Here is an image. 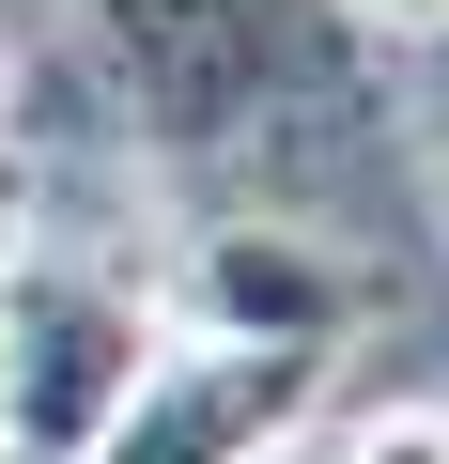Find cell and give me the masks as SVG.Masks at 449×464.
I'll return each instance as SVG.
<instances>
[{
	"mask_svg": "<svg viewBox=\"0 0 449 464\" xmlns=\"http://www.w3.org/2000/svg\"><path fill=\"white\" fill-rule=\"evenodd\" d=\"M0 93H16V63H0Z\"/></svg>",
	"mask_w": 449,
	"mask_h": 464,
	"instance_id": "ba28073f",
	"label": "cell"
},
{
	"mask_svg": "<svg viewBox=\"0 0 449 464\" xmlns=\"http://www.w3.org/2000/svg\"><path fill=\"white\" fill-rule=\"evenodd\" d=\"M32 264V186H16V155H0V279Z\"/></svg>",
	"mask_w": 449,
	"mask_h": 464,
	"instance_id": "5b68a950",
	"label": "cell"
},
{
	"mask_svg": "<svg viewBox=\"0 0 449 464\" xmlns=\"http://www.w3.org/2000/svg\"><path fill=\"white\" fill-rule=\"evenodd\" d=\"M341 464H449V402H372L341 433Z\"/></svg>",
	"mask_w": 449,
	"mask_h": 464,
	"instance_id": "277c9868",
	"label": "cell"
},
{
	"mask_svg": "<svg viewBox=\"0 0 449 464\" xmlns=\"http://www.w3.org/2000/svg\"><path fill=\"white\" fill-rule=\"evenodd\" d=\"M326 387H341L326 341H171L78 464H279L326 418Z\"/></svg>",
	"mask_w": 449,
	"mask_h": 464,
	"instance_id": "6da1fadb",
	"label": "cell"
},
{
	"mask_svg": "<svg viewBox=\"0 0 449 464\" xmlns=\"http://www.w3.org/2000/svg\"><path fill=\"white\" fill-rule=\"evenodd\" d=\"M0 341H16V449L32 464H78L124 418V387L155 372L140 279H47V264H16L0 279Z\"/></svg>",
	"mask_w": 449,
	"mask_h": 464,
	"instance_id": "7a4b0ae2",
	"label": "cell"
},
{
	"mask_svg": "<svg viewBox=\"0 0 449 464\" xmlns=\"http://www.w3.org/2000/svg\"><path fill=\"white\" fill-rule=\"evenodd\" d=\"M140 310H155L171 341H326V356H341L356 264L326 248V232H279V217H201Z\"/></svg>",
	"mask_w": 449,
	"mask_h": 464,
	"instance_id": "3957f363",
	"label": "cell"
},
{
	"mask_svg": "<svg viewBox=\"0 0 449 464\" xmlns=\"http://www.w3.org/2000/svg\"><path fill=\"white\" fill-rule=\"evenodd\" d=\"M0 449H16V341H0Z\"/></svg>",
	"mask_w": 449,
	"mask_h": 464,
	"instance_id": "52a82bcc",
	"label": "cell"
},
{
	"mask_svg": "<svg viewBox=\"0 0 449 464\" xmlns=\"http://www.w3.org/2000/svg\"><path fill=\"white\" fill-rule=\"evenodd\" d=\"M356 16H387V32H449V0H356Z\"/></svg>",
	"mask_w": 449,
	"mask_h": 464,
	"instance_id": "8992f818",
	"label": "cell"
}]
</instances>
